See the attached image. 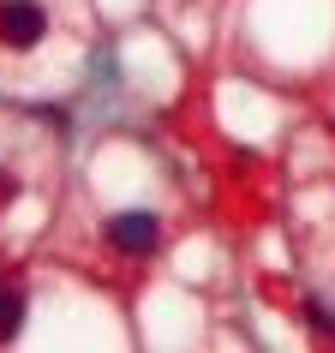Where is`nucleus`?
Segmentation results:
<instances>
[{"label": "nucleus", "instance_id": "obj_2", "mask_svg": "<svg viewBox=\"0 0 335 353\" xmlns=\"http://www.w3.org/2000/svg\"><path fill=\"white\" fill-rule=\"evenodd\" d=\"M102 240H108L114 258H150V252L162 245V222H156L150 210H126V216H108Z\"/></svg>", "mask_w": 335, "mask_h": 353}, {"label": "nucleus", "instance_id": "obj_1", "mask_svg": "<svg viewBox=\"0 0 335 353\" xmlns=\"http://www.w3.org/2000/svg\"><path fill=\"white\" fill-rule=\"evenodd\" d=\"M48 30H54L48 0H0V48H12V54L42 48V42H48Z\"/></svg>", "mask_w": 335, "mask_h": 353}, {"label": "nucleus", "instance_id": "obj_3", "mask_svg": "<svg viewBox=\"0 0 335 353\" xmlns=\"http://www.w3.org/2000/svg\"><path fill=\"white\" fill-rule=\"evenodd\" d=\"M19 330H24V288L0 281V341H12Z\"/></svg>", "mask_w": 335, "mask_h": 353}, {"label": "nucleus", "instance_id": "obj_4", "mask_svg": "<svg viewBox=\"0 0 335 353\" xmlns=\"http://www.w3.org/2000/svg\"><path fill=\"white\" fill-rule=\"evenodd\" d=\"M19 174H6V168H0V210H6V204H12V198H19Z\"/></svg>", "mask_w": 335, "mask_h": 353}]
</instances>
